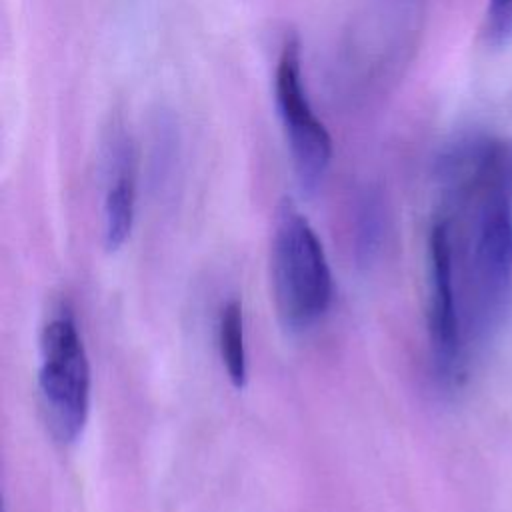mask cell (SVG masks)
<instances>
[{
    "label": "cell",
    "instance_id": "1",
    "mask_svg": "<svg viewBox=\"0 0 512 512\" xmlns=\"http://www.w3.org/2000/svg\"><path fill=\"white\" fill-rule=\"evenodd\" d=\"M270 282L276 314L290 332L316 324L332 300L330 266L308 218L282 200L270 242Z\"/></svg>",
    "mask_w": 512,
    "mask_h": 512
},
{
    "label": "cell",
    "instance_id": "2",
    "mask_svg": "<svg viewBox=\"0 0 512 512\" xmlns=\"http://www.w3.org/2000/svg\"><path fill=\"white\" fill-rule=\"evenodd\" d=\"M40 398L60 442H76L90 414V362L68 306L50 314L40 332Z\"/></svg>",
    "mask_w": 512,
    "mask_h": 512
},
{
    "label": "cell",
    "instance_id": "3",
    "mask_svg": "<svg viewBox=\"0 0 512 512\" xmlns=\"http://www.w3.org/2000/svg\"><path fill=\"white\" fill-rule=\"evenodd\" d=\"M274 98L296 180L306 194H314L332 162V136L308 100L296 34H288L282 42L274 74Z\"/></svg>",
    "mask_w": 512,
    "mask_h": 512
},
{
    "label": "cell",
    "instance_id": "4",
    "mask_svg": "<svg viewBox=\"0 0 512 512\" xmlns=\"http://www.w3.org/2000/svg\"><path fill=\"white\" fill-rule=\"evenodd\" d=\"M428 332L434 370L444 384H456L462 370V330L454 292V244L452 222L446 216L434 220L428 234Z\"/></svg>",
    "mask_w": 512,
    "mask_h": 512
},
{
    "label": "cell",
    "instance_id": "5",
    "mask_svg": "<svg viewBox=\"0 0 512 512\" xmlns=\"http://www.w3.org/2000/svg\"><path fill=\"white\" fill-rule=\"evenodd\" d=\"M480 196L474 240V276L480 314L496 320L512 294V192L472 188Z\"/></svg>",
    "mask_w": 512,
    "mask_h": 512
},
{
    "label": "cell",
    "instance_id": "6",
    "mask_svg": "<svg viewBox=\"0 0 512 512\" xmlns=\"http://www.w3.org/2000/svg\"><path fill=\"white\" fill-rule=\"evenodd\" d=\"M136 214V148L132 136L116 126L106 144V188L102 202L104 248L116 252L128 240Z\"/></svg>",
    "mask_w": 512,
    "mask_h": 512
},
{
    "label": "cell",
    "instance_id": "7",
    "mask_svg": "<svg viewBox=\"0 0 512 512\" xmlns=\"http://www.w3.org/2000/svg\"><path fill=\"white\" fill-rule=\"evenodd\" d=\"M218 344L228 380L234 388L242 390L248 380V362L244 340V314L242 304L236 298L228 300L222 308L218 322Z\"/></svg>",
    "mask_w": 512,
    "mask_h": 512
},
{
    "label": "cell",
    "instance_id": "8",
    "mask_svg": "<svg viewBox=\"0 0 512 512\" xmlns=\"http://www.w3.org/2000/svg\"><path fill=\"white\" fill-rule=\"evenodd\" d=\"M384 210L376 190H366L358 204L356 214V252L360 262H370L382 242Z\"/></svg>",
    "mask_w": 512,
    "mask_h": 512
},
{
    "label": "cell",
    "instance_id": "9",
    "mask_svg": "<svg viewBox=\"0 0 512 512\" xmlns=\"http://www.w3.org/2000/svg\"><path fill=\"white\" fill-rule=\"evenodd\" d=\"M486 36L492 44L512 40V0H490L486 12Z\"/></svg>",
    "mask_w": 512,
    "mask_h": 512
}]
</instances>
